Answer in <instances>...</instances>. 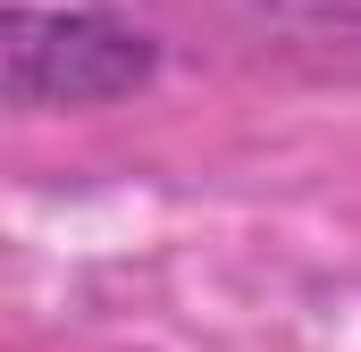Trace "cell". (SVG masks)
Wrapping results in <instances>:
<instances>
[{
    "instance_id": "obj_1",
    "label": "cell",
    "mask_w": 361,
    "mask_h": 352,
    "mask_svg": "<svg viewBox=\"0 0 361 352\" xmlns=\"http://www.w3.org/2000/svg\"><path fill=\"white\" fill-rule=\"evenodd\" d=\"M143 76V42L92 17H8V84L17 101H101Z\"/></svg>"
}]
</instances>
